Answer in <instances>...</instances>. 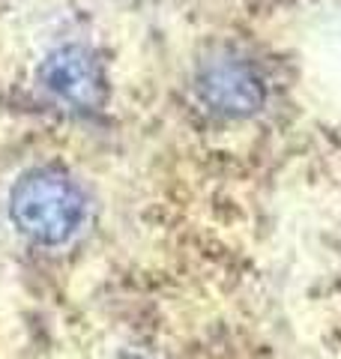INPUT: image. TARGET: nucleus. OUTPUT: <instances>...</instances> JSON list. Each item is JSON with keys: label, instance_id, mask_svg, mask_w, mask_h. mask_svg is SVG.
I'll use <instances>...</instances> for the list:
<instances>
[{"label": "nucleus", "instance_id": "f257e3e1", "mask_svg": "<svg viewBox=\"0 0 341 359\" xmlns=\"http://www.w3.org/2000/svg\"><path fill=\"white\" fill-rule=\"evenodd\" d=\"M9 219L36 245H60L84 219V195L57 168H33L9 192Z\"/></svg>", "mask_w": 341, "mask_h": 359}, {"label": "nucleus", "instance_id": "f03ea898", "mask_svg": "<svg viewBox=\"0 0 341 359\" xmlns=\"http://www.w3.org/2000/svg\"><path fill=\"white\" fill-rule=\"evenodd\" d=\"M198 93L203 105L225 117H246L264 105L267 84L258 69L243 57L222 54L201 66L198 72Z\"/></svg>", "mask_w": 341, "mask_h": 359}, {"label": "nucleus", "instance_id": "7ed1b4c3", "mask_svg": "<svg viewBox=\"0 0 341 359\" xmlns=\"http://www.w3.org/2000/svg\"><path fill=\"white\" fill-rule=\"evenodd\" d=\"M39 84L57 102L72 108H99L105 102V69L84 45L51 51L39 66Z\"/></svg>", "mask_w": 341, "mask_h": 359}]
</instances>
